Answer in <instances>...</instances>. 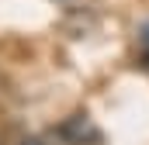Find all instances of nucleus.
<instances>
[{
    "mask_svg": "<svg viewBox=\"0 0 149 145\" xmlns=\"http://www.w3.org/2000/svg\"><path fill=\"white\" fill-rule=\"evenodd\" d=\"M24 145H42V142H24Z\"/></svg>",
    "mask_w": 149,
    "mask_h": 145,
    "instance_id": "nucleus-1",
    "label": "nucleus"
}]
</instances>
